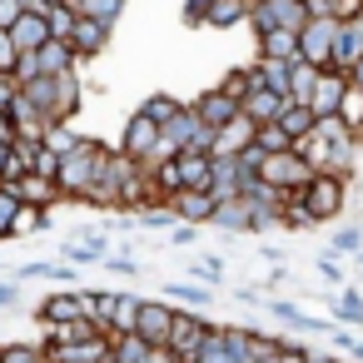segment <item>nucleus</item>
I'll list each match as a JSON object with an SVG mask.
<instances>
[{"mask_svg": "<svg viewBox=\"0 0 363 363\" xmlns=\"http://www.w3.org/2000/svg\"><path fill=\"white\" fill-rule=\"evenodd\" d=\"M21 95L35 105V115H40L45 125H65V120L80 110V80H75V75H40V80H30Z\"/></svg>", "mask_w": 363, "mask_h": 363, "instance_id": "nucleus-1", "label": "nucleus"}, {"mask_svg": "<svg viewBox=\"0 0 363 363\" xmlns=\"http://www.w3.org/2000/svg\"><path fill=\"white\" fill-rule=\"evenodd\" d=\"M100 155H105L100 140H80L70 155H60V169H55V189H60V199H85V194H90L95 169H100Z\"/></svg>", "mask_w": 363, "mask_h": 363, "instance_id": "nucleus-2", "label": "nucleus"}, {"mask_svg": "<svg viewBox=\"0 0 363 363\" xmlns=\"http://www.w3.org/2000/svg\"><path fill=\"white\" fill-rule=\"evenodd\" d=\"M135 169H140V164H130L120 150H110V145H105V155H100V169H95V184H90V194H85V204L120 209V204H125V184L135 179Z\"/></svg>", "mask_w": 363, "mask_h": 363, "instance_id": "nucleus-3", "label": "nucleus"}, {"mask_svg": "<svg viewBox=\"0 0 363 363\" xmlns=\"http://www.w3.org/2000/svg\"><path fill=\"white\" fill-rule=\"evenodd\" d=\"M294 199L303 204V214H308L313 224L338 219V214H343V199H348V179H338V174H313Z\"/></svg>", "mask_w": 363, "mask_h": 363, "instance_id": "nucleus-4", "label": "nucleus"}, {"mask_svg": "<svg viewBox=\"0 0 363 363\" xmlns=\"http://www.w3.org/2000/svg\"><path fill=\"white\" fill-rule=\"evenodd\" d=\"M313 16H308V0H259V6H249V26L254 35H269V30H303Z\"/></svg>", "mask_w": 363, "mask_h": 363, "instance_id": "nucleus-5", "label": "nucleus"}, {"mask_svg": "<svg viewBox=\"0 0 363 363\" xmlns=\"http://www.w3.org/2000/svg\"><path fill=\"white\" fill-rule=\"evenodd\" d=\"M254 179H264L269 189H279L284 199H294V194L313 179V169L289 150V155H264V164H259V174H254Z\"/></svg>", "mask_w": 363, "mask_h": 363, "instance_id": "nucleus-6", "label": "nucleus"}, {"mask_svg": "<svg viewBox=\"0 0 363 363\" xmlns=\"http://www.w3.org/2000/svg\"><path fill=\"white\" fill-rule=\"evenodd\" d=\"M333 40H338V21L313 16V21L298 30V60L313 65V70H333Z\"/></svg>", "mask_w": 363, "mask_h": 363, "instance_id": "nucleus-7", "label": "nucleus"}, {"mask_svg": "<svg viewBox=\"0 0 363 363\" xmlns=\"http://www.w3.org/2000/svg\"><path fill=\"white\" fill-rule=\"evenodd\" d=\"M209 333H214V323H204V318H199V313H189V308H174V323H169L164 348H169L179 363H189V358L209 343Z\"/></svg>", "mask_w": 363, "mask_h": 363, "instance_id": "nucleus-8", "label": "nucleus"}, {"mask_svg": "<svg viewBox=\"0 0 363 363\" xmlns=\"http://www.w3.org/2000/svg\"><path fill=\"white\" fill-rule=\"evenodd\" d=\"M169 323H174V303H164V298H145V303H140V318H135V338H145L150 348H164Z\"/></svg>", "mask_w": 363, "mask_h": 363, "instance_id": "nucleus-9", "label": "nucleus"}, {"mask_svg": "<svg viewBox=\"0 0 363 363\" xmlns=\"http://www.w3.org/2000/svg\"><path fill=\"white\" fill-rule=\"evenodd\" d=\"M189 110H194V115H199V125H209L214 135H219L224 125H234V120L244 115V110H239V105H234V100H229V95L219 90V85H214V90H204L199 100H189Z\"/></svg>", "mask_w": 363, "mask_h": 363, "instance_id": "nucleus-10", "label": "nucleus"}, {"mask_svg": "<svg viewBox=\"0 0 363 363\" xmlns=\"http://www.w3.org/2000/svg\"><path fill=\"white\" fill-rule=\"evenodd\" d=\"M343 90H348V75H343V70H318V85H313V95H308L313 120H333V115H338Z\"/></svg>", "mask_w": 363, "mask_h": 363, "instance_id": "nucleus-11", "label": "nucleus"}, {"mask_svg": "<svg viewBox=\"0 0 363 363\" xmlns=\"http://www.w3.org/2000/svg\"><path fill=\"white\" fill-rule=\"evenodd\" d=\"M214 209H219V199L209 194V189H179L174 199H169V214L174 219H184V224H214Z\"/></svg>", "mask_w": 363, "mask_h": 363, "instance_id": "nucleus-12", "label": "nucleus"}, {"mask_svg": "<svg viewBox=\"0 0 363 363\" xmlns=\"http://www.w3.org/2000/svg\"><path fill=\"white\" fill-rule=\"evenodd\" d=\"M35 318H40L45 328H70V323H80V318H85V294L65 289V294L45 298V303L35 308Z\"/></svg>", "mask_w": 363, "mask_h": 363, "instance_id": "nucleus-13", "label": "nucleus"}, {"mask_svg": "<svg viewBox=\"0 0 363 363\" xmlns=\"http://www.w3.org/2000/svg\"><path fill=\"white\" fill-rule=\"evenodd\" d=\"M254 135H259V125L254 120H234V125H224L219 135H214V160H239L249 145H254Z\"/></svg>", "mask_w": 363, "mask_h": 363, "instance_id": "nucleus-14", "label": "nucleus"}, {"mask_svg": "<svg viewBox=\"0 0 363 363\" xmlns=\"http://www.w3.org/2000/svg\"><path fill=\"white\" fill-rule=\"evenodd\" d=\"M358 60H363V16L358 21H343L338 26V40H333V70L348 75Z\"/></svg>", "mask_w": 363, "mask_h": 363, "instance_id": "nucleus-15", "label": "nucleus"}, {"mask_svg": "<svg viewBox=\"0 0 363 363\" xmlns=\"http://www.w3.org/2000/svg\"><path fill=\"white\" fill-rule=\"evenodd\" d=\"M110 45V26H100V21H75V30H70V50H75V60H95L100 50Z\"/></svg>", "mask_w": 363, "mask_h": 363, "instance_id": "nucleus-16", "label": "nucleus"}, {"mask_svg": "<svg viewBox=\"0 0 363 363\" xmlns=\"http://www.w3.org/2000/svg\"><path fill=\"white\" fill-rule=\"evenodd\" d=\"M259 60L294 65V60H298V35H294V30H269V35H259Z\"/></svg>", "mask_w": 363, "mask_h": 363, "instance_id": "nucleus-17", "label": "nucleus"}, {"mask_svg": "<svg viewBox=\"0 0 363 363\" xmlns=\"http://www.w3.org/2000/svg\"><path fill=\"white\" fill-rule=\"evenodd\" d=\"M284 105H289V100H279V95H269V90L259 85V90H249V100H244V120H254L259 130H264V125H279Z\"/></svg>", "mask_w": 363, "mask_h": 363, "instance_id": "nucleus-18", "label": "nucleus"}, {"mask_svg": "<svg viewBox=\"0 0 363 363\" xmlns=\"http://www.w3.org/2000/svg\"><path fill=\"white\" fill-rule=\"evenodd\" d=\"M11 194H16L21 204H30V209H50V204L60 199L55 179H40V174H26L21 184H11Z\"/></svg>", "mask_w": 363, "mask_h": 363, "instance_id": "nucleus-19", "label": "nucleus"}, {"mask_svg": "<svg viewBox=\"0 0 363 363\" xmlns=\"http://www.w3.org/2000/svg\"><path fill=\"white\" fill-rule=\"evenodd\" d=\"M239 21H249V0H209V6L199 11V26L229 30V26H239Z\"/></svg>", "mask_w": 363, "mask_h": 363, "instance_id": "nucleus-20", "label": "nucleus"}, {"mask_svg": "<svg viewBox=\"0 0 363 363\" xmlns=\"http://www.w3.org/2000/svg\"><path fill=\"white\" fill-rule=\"evenodd\" d=\"M11 40H16V50H21V55H35V50L50 40L45 16H21V21H16V30H11Z\"/></svg>", "mask_w": 363, "mask_h": 363, "instance_id": "nucleus-21", "label": "nucleus"}, {"mask_svg": "<svg viewBox=\"0 0 363 363\" xmlns=\"http://www.w3.org/2000/svg\"><path fill=\"white\" fill-rule=\"evenodd\" d=\"M35 60H40V75H75V50H70V40H45V45L35 50Z\"/></svg>", "mask_w": 363, "mask_h": 363, "instance_id": "nucleus-22", "label": "nucleus"}, {"mask_svg": "<svg viewBox=\"0 0 363 363\" xmlns=\"http://www.w3.org/2000/svg\"><path fill=\"white\" fill-rule=\"evenodd\" d=\"M140 303H145V298H135V294H115V313H110L105 333H110V338H135V318H140Z\"/></svg>", "mask_w": 363, "mask_h": 363, "instance_id": "nucleus-23", "label": "nucleus"}, {"mask_svg": "<svg viewBox=\"0 0 363 363\" xmlns=\"http://www.w3.org/2000/svg\"><path fill=\"white\" fill-rule=\"evenodd\" d=\"M179 184L184 189H209L214 184V155H179Z\"/></svg>", "mask_w": 363, "mask_h": 363, "instance_id": "nucleus-24", "label": "nucleus"}, {"mask_svg": "<svg viewBox=\"0 0 363 363\" xmlns=\"http://www.w3.org/2000/svg\"><path fill=\"white\" fill-rule=\"evenodd\" d=\"M313 125H318V120H313V110H308V105H294V100H289V105H284V115H279V130H284L294 145H298L303 135H313Z\"/></svg>", "mask_w": 363, "mask_h": 363, "instance_id": "nucleus-25", "label": "nucleus"}, {"mask_svg": "<svg viewBox=\"0 0 363 363\" xmlns=\"http://www.w3.org/2000/svg\"><path fill=\"white\" fill-rule=\"evenodd\" d=\"M313 85H318V70L303 65V60H294V65H289V100H294V105H308Z\"/></svg>", "mask_w": 363, "mask_h": 363, "instance_id": "nucleus-26", "label": "nucleus"}, {"mask_svg": "<svg viewBox=\"0 0 363 363\" xmlns=\"http://www.w3.org/2000/svg\"><path fill=\"white\" fill-rule=\"evenodd\" d=\"M184 105H189V100H174V95H150V100L140 105V115H145V120H155V125L164 130V125H169V120L184 110Z\"/></svg>", "mask_w": 363, "mask_h": 363, "instance_id": "nucleus-27", "label": "nucleus"}, {"mask_svg": "<svg viewBox=\"0 0 363 363\" xmlns=\"http://www.w3.org/2000/svg\"><path fill=\"white\" fill-rule=\"evenodd\" d=\"M21 234H50V214H45V209L21 204V214H16V224H11V234H6V239H21Z\"/></svg>", "mask_w": 363, "mask_h": 363, "instance_id": "nucleus-28", "label": "nucleus"}, {"mask_svg": "<svg viewBox=\"0 0 363 363\" xmlns=\"http://www.w3.org/2000/svg\"><path fill=\"white\" fill-rule=\"evenodd\" d=\"M254 70H259V85H264L269 95H279V100H289V65H274V60H259Z\"/></svg>", "mask_w": 363, "mask_h": 363, "instance_id": "nucleus-29", "label": "nucleus"}, {"mask_svg": "<svg viewBox=\"0 0 363 363\" xmlns=\"http://www.w3.org/2000/svg\"><path fill=\"white\" fill-rule=\"evenodd\" d=\"M189 274H194V284H224V259H214V254H194L189 259Z\"/></svg>", "mask_w": 363, "mask_h": 363, "instance_id": "nucleus-30", "label": "nucleus"}, {"mask_svg": "<svg viewBox=\"0 0 363 363\" xmlns=\"http://www.w3.org/2000/svg\"><path fill=\"white\" fill-rule=\"evenodd\" d=\"M120 11H125V0H85V6H80L85 21H100V26H110V30H115V21H120Z\"/></svg>", "mask_w": 363, "mask_h": 363, "instance_id": "nucleus-31", "label": "nucleus"}, {"mask_svg": "<svg viewBox=\"0 0 363 363\" xmlns=\"http://www.w3.org/2000/svg\"><path fill=\"white\" fill-rule=\"evenodd\" d=\"M164 294H169V298H179V303H189V308H204V303L214 298V289H209V284H164Z\"/></svg>", "mask_w": 363, "mask_h": 363, "instance_id": "nucleus-32", "label": "nucleus"}, {"mask_svg": "<svg viewBox=\"0 0 363 363\" xmlns=\"http://www.w3.org/2000/svg\"><path fill=\"white\" fill-rule=\"evenodd\" d=\"M333 318H338V328H343V323H363V294L343 289L338 303H333Z\"/></svg>", "mask_w": 363, "mask_h": 363, "instance_id": "nucleus-33", "label": "nucleus"}, {"mask_svg": "<svg viewBox=\"0 0 363 363\" xmlns=\"http://www.w3.org/2000/svg\"><path fill=\"white\" fill-rule=\"evenodd\" d=\"M0 363H45L40 343H0Z\"/></svg>", "mask_w": 363, "mask_h": 363, "instance_id": "nucleus-34", "label": "nucleus"}, {"mask_svg": "<svg viewBox=\"0 0 363 363\" xmlns=\"http://www.w3.org/2000/svg\"><path fill=\"white\" fill-rule=\"evenodd\" d=\"M75 11H65V6H50L45 11V26H50V40H70V30H75Z\"/></svg>", "mask_w": 363, "mask_h": 363, "instance_id": "nucleus-35", "label": "nucleus"}, {"mask_svg": "<svg viewBox=\"0 0 363 363\" xmlns=\"http://www.w3.org/2000/svg\"><path fill=\"white\" fill-rule=\"evenodd\" d=\"M254 145H259L264 155H289V150H294V140H289V135H284L279 125H264V130L254 135Z\"/></svg>", "mask_w": 363, "mask_h": 363, "instance_id": "nucleus-36", "label": "nucleus"}, {"mask_svg": "<svg viewBox=\"0 0 363 363\" xmlns=\"http://www.w3.org/2000/svg\"><path fill=\"white\" fill-rule=\"evenodd\" d=\"M189 363H239V358H234V353L224 348V338H219V323H214V333H209V343H204V348H199V353H194Z\"/></svg>", "mask_w": 363, "mask_h": 363, "instance_id": "nucleus-37", "label": "nucleus"}, {"mask_svg": "<svg viewBox=\"0 0 363 363\" xmlns=\"http://www.w3.org/2000/svg\"><path fill=\"white\" fill-rule=\"evenodd\" d=\"M40 145H45V150H50V155H70V150H75V145H80V140H75V135H70V125H50V130H45V135H40Z\"/></svg>", "mask_w": 363, "mask_h": 363, "instance_id": "nucleus-38", "label": "nucleus"}, {"mask_svg": "<svg viewBox=\"0 0 363 363\" xmlns=\"http://www.w3.org/2000/svg\"><path fill=\"white\" fill-rule=\"evenodd\" d=\"M16 214H21V199L11 194V189H0V239L11 234V224H16Z\"/></svg>", "mask_w": 363, "mask_h": 363, "instance_id": "nucleus-39", "label": "nucleus"}, {"mask_svg": "<svg viewBox=\"0 0 363 363\" xmlns=\"http://www.w3.org/2000/svg\"><path fill=\"white\" fill-rule=\"evenodd\" d=\"M16 65H21V50H16L11 30H0V75H16Z\"/></svg>", "mask_w": 363, "mask_h": 363, "instance_id": "nucleus-40", "label": "nucleus"}, {"mask_svg": "<svg viewBox=\"0 0 363 363\" xmlns=\"http://www.w3.org/2000/svg\"><path fill=\"white\" fill-rule=\"evenodd\" d=\"M333 249H338V254H358V249H363V234H358V229H338V234H333Z\"/></svg>", "mask_w": 363, "mask_h": 363, "instance_id": "nucleus-41", "label": "nucleus"}, {"mask_svg": "<svg viewBox=\"0 0 363 363\" xmlns=\"http://www.w3.org/2000/svg\"><path fill=\"white\" fill-rule=\"evenodd\" d=\"M16 95H21V85H16L11 75H0V115H11V105H16Z\"/></svg>", "mask_w": 363, "mask_h": 363, "instance_id": "nucleus-42", "label": "nucleus"}, {"mask_svg": "<svg viewBox=\"0 0 363 363\" xmlns=\"http://www.w3.org/2000/svg\"><path fill=\"white\" fill-rule=\"evenodd\" d=\"M26 11L16 6V0H0V30H16V21H21Z\"/></svg>", "mask_w": 363, "mask_h": 363, "instance_id": "nucleus-43", "label": "nucleus"}, {"mask_svg": "<svg viewBox=\"0 0 363 363\" xmlns=\"http://www.w3.org/2000/svg\"><path fill=\"white\" fill-rule=\"evenodd\" d=\"M333 343H338L343 353H358V363H363V343H358V338H353L348 328H333Z\"/></svg>", "mask_w": 363, "mask_h": 363, "instance_id": "nucleus-44", "label": "nucleus"}, {"mask_svg": "<svg viewBox=\"0 0 363 363\" xmlns=\"http://www.w3.org/2000/svg\"><path fill=\"white\" fill-rule=\"evenodd\" d=\"M194 239H199V229H194V224H179V229H169V244H179V249H184V244H194Z\"/></svg>", "mask_w": 363, "mask_h": 363, "instance_id": "nucleus-45", "label": "nucleus"}, {"mask_svg": "<svg viewBox=\"0 0 363 363\" xmlns=\"http://www.w3.org/2000/svg\"><path fill=\"white\" fill-rule=\"evenodd\" d=\"M105 269H115V274H130V279L140 274V264H135V259H115V254L105 259Z\"/></svg>", "mask_w": 363, "mask_h": 363, "instance_id": "nucleus-46", "label": "nucleus"}, {"mask_svg": "<svg viewBox=\"0 0 363 363\" xmlns=\"http://www.w3.org/2000/svg\"><path fill=\"white\" fill-rule=\"evenodd\" d=\"M279 363H308V348H298V343H284Z\"/></svg>", "mask_w": 363, "mask_h": 363, "instance_id": "nucleus-47", "label": "nucleus"}, {"mask_svg": "<svg viewBox=\"0 0 363 363\" xmlns=\"http://www.w3.org/2000/svg\"><path fill=\"white\" fill-rule=\"evenodd\" d=\"M21 298V289H16V279H0V308H11Z\"/></svg>", "mask_w": 363, "mask_h": 363, "instance_id": "nucleus-48", "label": "nucleus"}, {"mask_svg": "<svg viewBox=\"0 0 363 363\" xmlns=\"http://www.w3.org/2000/svg\"><path fill=\"white\" fill-rule=\"evenodd\" d=\"M318 274H323V279H328V284H343V269H338V264H333V259H318Z\"/></svg>", "mask_w": 363, "mask_h": 363, "instance_id": "nucleus-49", "label": "nucleus"}, {"mask_svg": "<svg viewBox=\"0 0 363 363\" xmlns=\"http://www.w3.org/2000/svg\"><path fill=\"white\" fill-rule=\"evenodd\" d=\"M204 6H209V0H189V6H184V21L199 26V11H204Z\"/></svg>", "mask_w": 363, "mask_h": 363, "instance_id": "nucleus-50", "label": "nucleus"}, {"mask_svg": "<svg viewBox=\"0 0 363 363\" xmlns=\"http://www.w3.org/2000/svg\"><path fill=\"white\" fill-rule=\"evenodd\" d=\"M308 363H348V358H338V353H318V348H308Z\"/></svg>", "mask_w": 363, "mask_h": 363, "instance_id": "nucleus-51", "label": "nucleus"}, {"mask_svg": "<svg viewBox=\"0 0 363 363\" xmlns=\"http://www.w3.org/2000/svg\"><path fill=\"white\" fill-rule=\"evenodd\" d=\"M50 6H65V11H75V16H80V6H85V0H50Z\"/></svg>", "mask_w": 363, "mask_h": 363, "instance_id": "nucleus-52", "label": "nucleus"}, {"mask_svg": "<svg viewBox=\"0 0 363 363\" xmlns=\"http://www.w3.org/2000/svg\"><path fill=\"white\" fill-rule=\"evenodd\" d=\"M6 155H11V150H6V145H0V169H6Z\"/></svg>", "mask_w": 363, "mask_h": 363, "instance_id": "nucleus-53", "label": "nucleus"}, {"mask_svg": "<svg viewBox=\"0 0 363 363\" xmlns=\"http://www.w3.org/2000/svg\"><path fill=\"white\" fill-rule=\"evenodd\" d=\"M249 6H259V0H249Z\"/></svg>", "mask_w": 363, "mask_h": 363, "instance_id": "nucleus-54", "label": "nucleus"}]
</instances>
